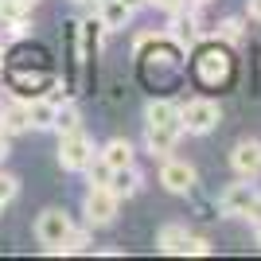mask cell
<instances>
[{"label":"cell","mask_w":261,"mask_h":261,"mask_svg":"<svg viewBox=\"0 0 261 261\" xmlns=\"http://www.w3.org/2000/svg\"><path fill=\"white\" fill-rule=\"evenodd\" d=\"M98 156L109 164V168H125V164H133V144H129V141H121V137H117V141H109V144L101 148Z\"/></svg>","instance_id":"cell-15"},{"label":"cell","mask_w":261,"mask_h":261,"mask_svg":"<svg viewBox=\"0 0 261 261\" xmlns=\"http://www.w3.org/2000/svg\"><path fill=\"white\" fill-rule=\"evenodd\" d=\"M218 121H222V109H218V101H211V98H191L184 106V133L207 137Z\"/></svg>","instance_id":"cell-4"},{"label":"cell","mask_w":261,"mask_h":261,"mask_svg":"<svg viewBox=\"0 0 261 261\" xmlns=\"http://www.w3.org/2000/svg\"><path fill=\"white\" fill-rule=\"evenodd\" d=\"M230 164H234V172H238L242 179L261 175V141H238L234 152H230Z\"/></svg>","instance_id":"cell-7"},{"label":"cell","mask_w":261,"mask_h":261,"mask_svg":"<svg viewBox=\"0 0 261 261\" xmlns=\"http://www.w3.org/2000/svg\"><path fill=\"white\" fill-rule=\"evenodd\" d=\"M0 125H4V137H16V133L32 129V121H28V101H16V106L0 109Z\"/></svg>","instance_id":"cell-14"},{"label":"cell","mask_w":261,"mask_h":261,"mask_svg":"<svg viewBox=\"0 0 261 261\" xmlns=\"http://www.w3.org/2000/svg\"><path fill=\"white\" fill-rule=\"evenodd\" d=\"M86 172H90V184H109V175H113V168H109L101 156H94V160L86 164Z\"/></svg>","instance_id":"cell-20"},{"label":"cell","mask_w":261,"mask_h":261,"mask_svg":"<svg viewBox=\"0 0 261 261\" xmlns=\"http://www.w3.org/2000/svg\"><path fill=\"white\" fill-rule=\"evenodd\" d=\"M184 133L179 129H160V125H148V133H144V144H148V152L152 156H168L175 148V141H179Z\"/></svg>","instance_id":"cell-12"},{"label":"cell","mask_w":261,"mask_h":261,"mask_svg":"<svg viewBox=\"0 0 261 261\" xmlns=\"http://www.w3.org/2000/svg\"><path fill=\"white\" fill-rule=\"evenodd\" d=\"M74 129H82V113H78L70 101H63V106H59V113H55V133H59V137H66V133H74Z\"/></svg>","instance_id":"cell-17"},{"label":"cell","mask_w":261,"mask_h":261,"mask_svg":"<svg viewBox=\"0 0 261 261\" xmlns=\"http://www.w3.org/2000/svg\"><path fill=\"white\" fill-rule=\"evenodd\" d=\"M94 4H101V0H94Z\"/></svg>","instance_id":"cell-33"},{"label":"cell","mask_w":261,"mask_h":261,"mask_svg":"<svg viewBox=\"0 0 261 261\" xmlns=\"http://www.w3.org/2000/svg\"><path fill=\"white\" fill-rule=\"evenodd\" d=\"M179 253H195V257H203V253H211V242H207V238H195V234H187L184 246H179Z\"/></svg>","instance_id":"cell-23"},{"label":"cell","mask_w":261,"mask_h":261,"mask_svg":"<svg viewBox=\"0 0 261 261\" xmlns=\"http://www.w3.org/2000/svg\"><path fill=\"white\" fill-rule=\"evenodd\" d=\"M242 218H246V222H253V226L261 222V195H253V199H250V207L242 211Z\"/></svg>","instance_id":"cell-24"},{"label":"cell","mask_w":261,"mask_h":261,"mask_svg":"<svg viewBox=\"0 0 261 261\" xmlns=\"http://www.w3.org/2000/svg\"><path fill=\"white\" fill-rule=\"evenodd\" d=\"M160 184L172 191V195H187L191 187H195V168L187 160H164L160 168Z\"/></svg>","instance_id":"cell-6"},{"label":"cell","mask_w":261,"mask_h":261,"mask_svg":"<svg viewBox=\"0 0 261 261\" xmlns=\"http://www.w3.org/2000/svg\"><path fill=\"white\" fill-rule=\"evenodd\" d=\"M184 238H187V230L184 226H164L160 234H156V250H164V253H179V246H184Z\"/></svg>","instance_id":"cell-18"},{"label":"cell","mask_w":261,"mask_h":261,"mask_svg":"<svg viewBox=\"0 0 261 261\" xmlns=\"http://www.w3.org/2000/svg\"><path fill=\"white\" fill-rule=\"evenodd\" d=\"M55 113H59V101H51V98L28 101V121H32V129H55Z\"/></svg>","instance_id":"cell-13"},{"label":"cell","mask_w":261,"mask_h":261,"mask_svg":"<svg viewBox=\"0 0 261 261\" xmlns=\"http://www.w3.org/2000/svg\"><path fill=\"white\" fill-rule=\"evenodd\" d=\"M144 175L137 172V164H125V168H113V175H109V187H113V195L117 199H133L137 191H141Z\"/></svg>","instance_id":"cell-10"},{"label":"cell","mask_w":261,"mask_h":261,"mask_svg":"<svg viewBox=\"0 0 261 261\" xmlns=\"http://www.w3.org/2000/svg\"><path fill=\"white\" fill-rule=\"evenodd\" d=\"M98 156V148H94V141H90L82 129L66 133L63 141H59V164H63L66 172H86V164Z\"/></svg>","instance_id":"cell-2"},{"label":"cell","mask_w":261,"mask_h":261,"mask_svg":"<svg viewBox=\"0 0 261 261\" xmlns=\"http://www.w3.org/2000/svg\"><path fill=\"white\" fill-rule=\"evenodd\" d=\"M152 8H160V12H175V8H184V0H148Z\"/></svg>","instance_id":"cell-25"},{"label":"cell","mask_w":261,"mask_h":261,"mask_svg":"<svg viewBox=\"0 0 261 261\" xmlns=\"http://www.w3.org/2000/svg\"><path fill=\"white\" fill-rule=\"evenodd\" d=\"M253 230H257V246H261V222H257V226H253Z\"/></svg>","instance_id":"cell-30"},{"label":"cell","mask_w":261,"mask_h":261,"mask_svg":"<svg viewBox=\"0 0 261 261\" xmlns=\"http://www.w3.org/2000/svg\"><path fill=\"white\" fill-rule=\"evenodd\" d=\"M199 4H211V0H184V8H199Z\"/></svg>","instance_id":"cell-28"},{"label":"cell","mask_w":261,"mask_h":261,"mask_svg":"<svg viewBox=\"0 0 261 261\" xmlns=\"http://www.w3.org/2000/svg\"><path fill=\"white\" fill-rule=\"evenodd\" d=\"M246 8H250L253 20H261V0H246Z\"/></svg>","instance_id":"cell-26"},{"label":"cell","mask_w":261,"mask_h":261,"mask_svg":"<svg viewBox=\"0 0 261 261\" xmlns=\"http://www.w3.org/2000/svg\"><path fill=\"white\" fill-rule=\"evenodd\" d=\"M28 16H32V4H28V0H0V20H4V23L23 28Z\"/></svg>","instance_id":"cell-16"},{"label":"cell","mask_w":261,"mask_h":261,"mask_svg":"<svg viewBox=\"0 0 261 261\" xmlns=\"http://www.w3.org/2000/svg\"><path fill=\"white\" fill-rule=\"evenodd\" d=\"M257 195V187L250 184V179H242V184H230L222 195H218V211L222 215H242V211L250 207V199Z\"/></svg>","instance_id":"cell-9"},{"label":"cell","mask_w":261,"mask_h":261,"mask_svg":"<svg viewBox=\"0 0 261 261\" xmlns=\"http://www.w3.org/2000/svg\"><path fill=\"white\" fill-rule=\"evenodd\" d=\"M0 211H4V203H0Z\"/></svg>","instance_id":"cell-34"},{"label":"cell","mask_w":261,"mask_h":261,"mask_svg":"<svg viewBox=\"0 0 261 261\" xmlns=\"http://www.w3.org/2000/svg\"><path fill=\"white\" fill-rule=\"evenodd\" d=\"M4 156H8V137L0 133V160H4Z\"/></svg>","instance_id":"cell-27"},{"label":"cell","mask_w":261,"mask_h":261,"mask_svg":"<svg viewBox=\"0 0 261 261\" xmlns=\"http://www.w3.org/2000/svg\"><path fill=\"white\" fill-rule=\"evenodd\" d=\"M117 207H121V199L113 195V187H109V184H90L86 203H82L90 226H109V222L117 218Z\"/></svg>","instance_id":"cell-1"},{"label":"cell","mask_w":261,"mask_h":261,"mask_svg":"<svg viewBox=\"0 0 261 261\" xmlns=\"http://www.w3.org/2000/svg\"><path fill=\"white\" fill-rule=\"evenodd\" d=\"M86 246H90V234H86V230H70V234L63 238V246L51 250V253H82Z\"/></svg>","instance_id":"cell-19"},{"label":"cell","mask_w":261,"mask_h":261,"mask_svg":"<svg viewBox=\"0 0 261 261\" xmlns=\"http://www.w3.org/2000/svg\"><path fill=\"white\" fill-rule=\"evenodd\" d=\"M16 191H20V179H16V175H8V172H0V203H4V207L16 199Z\"/></svg>","instance_id":"cell-22"},{"label":"cell","mask_w":261,"mask_h":261,"mask_svg":"<svg viewBox=\"0 0 261 261\" xmlns=\"http://www.w3.org/2000/svg\"><path fill=\"white\" fill-rule=\"evenodd\" d=\"M74 4H90V0H74Z\"/></svg>","instance_id":"cell-31"},{"label":"cell","mask_w":261,"mask_h":261,"mask_svg":"<svg viewBox=\"0 0 261 261\" xmlns=\"http://www.w3.org/2000/svg\"><path fill=\"white\" fill-rule=\"evenodd\" d=\"M144 117H148V125H160V129H179V133H184V106H179V101L156 98V101H148Z\"/></svg>","instance_id":"cell-8"},{"label":"cell","mask_w":261,"mask_h":261,"mask_svg":"<svg viewBox=\"0 0 261 261\" xmlns=\"http://www.w3.org/2000/svg\"><path fill=\"white\" fill-rule=\"evenodd\" d=\"M168 39H172L179 51H187V47L195 43V39H199V16H195V8H175V12H172Z\"/></svg>","instance_id":"cell-5"},{"label":"cell","mask_w":261,"mask_h":261,"mask_svg":"<svg viewBox=\"0 0 261 261\" xmlns=\"http://www.w3.org/2000/svg\"><path fill=\"white\" fill-rule=\"evenodd\" d=\"M215 35L222 39V43H238V39H242V20H222L215 28Z\"/></svg>","instance_id":"cell-21"},{"label":"cell","mask_w":261,"mask_h":261,"mask_svg":"<svg viewBox=\"0 0 261 261\" xmlns=\"http://www.w3.org/2000/svg\"><path fill=\"white\" fill-rule=\"evenodd\" d=\"M98 20L106 23V32H117V28H125V23L133 20V8L125 4V0H101L98 4Z\"/></svg>","instance_id":"cell-11"},{"label":"cell","mask_w":261,"mask_h":261,"mask_svg":"<svg viewBox=\"0 0 261 261\" xmlns=\"http://www.w3.org/2000/svg\"><path fill=\"white\" fill-rule=\"evenodd\" d=\"M70 230H74V222H70V215H66L63 207H47V211H39V218H35V238L43 242L47 250H59Z\"/></svg>","instance_id":"cell-3"},{"label":"cell","mask_w":261,"mask_h":261,"mask_svg":"<svg viewBox=\"0 0 261 261\" xmlns=\"http://www.w3.org/2000/svg\"><path fill=\"white\" fill-rule=\"evenodd\" d=\"M28 4H32V8H35V4H39V0H28Z\"/></svg>","instance_id":"cell-32"},{"label":"cell","mask_w":261,"mask_h":261,"mask_svg":"<svg viewBox=\"0 0 261 261\" xmlns=\"http://www.w3.org/2000/svg\"><path fill=\"white\" fill-rule=\"evenodd\" d=\"M125 4H129V8L137 12V8H141V4H148V0H125Z\"/></svg>","instance_id":"cell-29"}]
</instances>
